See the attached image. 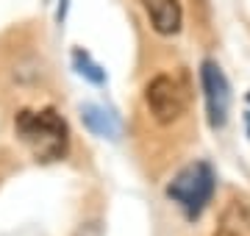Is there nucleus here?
Here are the masks:
<instances>
[{
	"label": "nucleus",
	"instance_id": "nucleus-1",
	"mask_svg": "<svg viewBox=\"0 0 250 236\" xmlns=\"http://www.w3.org/2000/svg\"><path fill=\"white\" fill-rule=\"evenodd\" d=\"M14 128L17 137L31 147L34 158L42 164L62 161L70 150V128L56 109H22L14 117Z\"/></svg>",
	"mask_w": 250,
	"mask_h": 236
},
{
	"label": "nucleus",
	"instance_id": "nucleus-2",
	"mask_svg": "<svg viewBox=\"0 0 250 236\" xmlns=\"http://www.w3.org/2000/svg\"><path fill=\"white\" fill-rule=\"evenodd\" d=\"M217 175L211 170V164L192 161L172 175V181L167 183V197L187 214V219H197L206 211V206L211 203Z\"/></svg>",
	"mask_w": 250,
	"mask_h": 236
},
{
	"label": "nucleus",
	"instance_id": "nucleus-3",
	"mask_svg": "<svg viewBox=\"0 0 250 236\" xmlns=\"http://www.w3.org/2000/svg\"><path fill=\"white\" fill-rule=\"evenodd\" d=\"M145 109L159 125H172L178 122L189 109L187 86L175 75L159 73L145 83Z\"/></svg>",
	"mask_w": 250,
	"mask_h": 236
},
{
	"label": "nucleus",
	"instance_id": "nucleus-4",
	"mask_svg": "<svg viewBox=\"0 0 250 236\" xmlns=\"http://www.w3.org/2000/svg\"><path fill=\"white\" fill-rule=\"evenodd\" d=\"M200 83H203L208 125L214 131H223L225 122H228V111H231V83L214 59H206L200 64Z\"/></svg>",
	"mask_w": 250,
	"mask_h": 236
},
{
	"label": "nucleus",
	"instance_id": "nucleus-5",
	"mask_svg": "<svg viewBox=\"0 0 250 236\" xmlns=\"http://www.w3.org/2000/svg\"><path fill=\"white\" fill-rule=\"evenodd\" d=\"M150 20V28L159 37H175L184 25V6L181 0H136Z\"/></svg>",
	"mask_w": 250,
	"mask_h": 236
},
{
	"label": "nucleus",
	"instance_id": "nucleus-6",
	"mask_svg": "<svg viewBox=\"0 0 250 236\" xmlns=\"http://www.w3.org/2000/svg\"><path fill=\"white\" fill-rule=\"evenodd\" d=\"M214 236H250V200L231 197L217 217Z\"/></svg>",
	"mask_w": 250,
	"mask_h": 236
},
{
	"label": "nucleus",
	"instance_id": "nucleus-7",
	"mask_svg": "<svg viewBox=\"0 0 250 236\" xmlns=\"http://www.w3.org/2000/svg\"><path fill=\"white\" fill-rule=\"evenodd\" d=\"M81 119H83L86 131H92L95 137H108V139L120 137V119L111 111L100 109V106H92V103L81 106Z\"/></svg>",
	"mask_w": 250,
	"mask_h": 236
},
{
	"label": "nucleus",
	"instance_id": "nucleus-8",
	"mask_svg": "<svg viewBox=\"0 0 250 236\" xmlns=\"http://www.w3.org/2000/svg\"><path fill=\"white\" fill-rule=\"evenodd\" d=\"M72 67H75V73L81 75V78H86L89 83H95V86H103L106 83V70L100 67V64L92 61V56L86 53V50H72Z\"/></svg>",
	"mask_w": 250,
	"mask_h": 236
},
{
	"label": "nucleus",
	"instance_id": "nucleus-9",
	"mask_svg": "<svg viewBox=\"0 0 250 236\" xmlns=\"http://www.w3.org/2000/svg\"><path fill=\"white\" fill-rule=\"evenodd\" d=\"M75 236H103V225H100V219H92V222H83V225H78Z\"/></svg>",
	"mask_w": 250,
	"mask_h": 236
},
{
	"label": "nucleus",
	"instance_id": "nucleus-10",
	"mask_svg": "<svg viewBox=\"0 0 250 236\" xmlns=\"http://www.w3.org/2000/svg\"><path fill=\"white\" fill-rule=\"evenodd\" d=\"M67 3H70V0H62V6H59V11H56V20H59V25H62L64 17H67Z\"/></svg>",
	"mask_w": 250,
	"mask_h": 236
},
{
	"label": "nucleus",
	"instance_id": "nucleus-11",
	"mask_svg": "<svg viewBox=\"0 0 250 236\" xmlns=\"http://www.w3.org/2000/svg\"><path fill=\"white\" fill-rule=\"evenodd\" d=\"M248 103H250V92H248Z\"/></svg>",
	"mask_w": 250,
	"mask_h": 236
}]
</instances>
